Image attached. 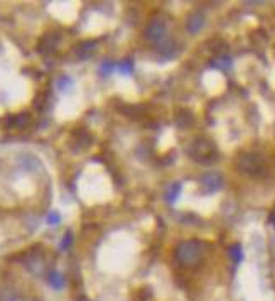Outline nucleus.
<instances>
[{
    "mask_svg": "<svg viewBox=\"0 0 275 301\" xmlns=\"http://www.w3.org/2000/svg\"><path fill=\"white\" fill-rule=\"evenodd\" d=\"M235 166L240 173L248 174L252 178H260L267 174L265 157L259 152H242L236 157Z\"/></svg>",
    "mask_w": 275,
    "mask_h": 301,
    "instance_id": "nucleus-2",
    "label": "nucleus"
},
{
    "mask_svg": "<svg viewBox=\"0 0 275 301\" xmlns=\"http://www.w3.org/2000/svg\"><path fill=\"white\" fill-rule=\"evenodd\" d=\"M166 33H167L166 20L162 17H154L147 24V27H145V39L151 41V43H161L166 37Z\"/></svg>",
    "mask_w": 275,
    "mask_h": 301,
    "instance_id": "nucleus-4",
    "label": "nucleus"
},
{
    "mask_svg": "<svg viewBox=\"0 0 275 301\" xmlns=\"http://www.w3.org/2000/svg\"><path fill=\"white\" fill-rule=\"evenodd\" d=\"M211 68H218V69H229L231 68V58L229 56H216V58L211 59Z\"/></svg>",
    "mask_w": 275,
    "mask_h": 301,
    "instance_id": "nucleus-9",
    "label": "nucleus"
},
{
    "mask_svg": "<svg viewBox=\"0 0 275 301\" xmlns=\"http://www.w3.org/2000/svg\"><path fill=\"white\" fill-rule=\"evenodd\" d=\"M201 186H203L204 193H214V191L223 188V176L220 173H206L201 176Z\"/></svg>",
    "mask_w": 275,
    "mask_h": 301,
    "instance_id": "nucleus-5",
    "label": "nucleus"
},
{
    "mask_svg": "<svg viewBox=\"0 0 275 301\" xmlns=\"http://www.w3.org/2000/svg\"><path fill=\"white\" fill-rule=\"evenodd\" d=\"M269 222L275 227V208L272 210V212H270V215H269Z\"/></svg>",
    "mask_w": 275,
    "mask_h": 301,
    "instance_id": "nucleus-14",
    "label": "nucleus"
},
{
    "mask_svg": "<svg viewBox=\"0 0 275 301\" xmlns=\"http://www.w3.org/2000/svg\"><path fill=\"white\" fill-rule=\"evenodd\" d=\"M118 68H120V71L123 73V75H128V73L132 71V68H134V61H132V59H125V61L118 63Z\"/></svg>",
    "mask_w": 275,
    "mask_h": 301,
    "instance_id": "nucleus-13",
    "label": "nucleus"
},
{
    "mask_svg": "<svg viewBox=\"0 0 275 301\" xmlns=\"http://www.w3.org/2000/svg\"><path fill=\"white\" fill-rule=\"evenodd\" d=\"M204 16L201 12H193L186 20V27L189 31V34H198L204 27Z\"/></svg>",
    "mask_w": 275,
    "mask_h": 301,
    "instance_id": "nucleus-7",
    "label": "nucleus"
},
{
    "mask_svg": "<svg viewBox=\"0 0 275 301\" xmlns=\"http://www.w3.org/2000/svg\"><path fill=\"white\" fill-rule=\"evenodd\" d=\"M47 281H49L56 289H59L62 284H64V279H62V276L61 274H56V272H51L49 278H47Z\"/></svg>",
    "mask_w": 275,
    "mask_h": 301,
    "instance_id": "nucleus-12",
    "label": "nucleus"
},
{
    "mask_svg": "<svg viewBox=\"0 0 275 301\" xmlns=\"http://www.w3.org/2000/svg\"><path fill=\"white\" fill-rule=\"evenodd\" d=\"M181 188H183V184H181V183H174V184H170L169 191H167V201H169V203H174V201H176V200H177V197H179Z\"/></svg>",
    "mask_w": 275,
    "mask_h": 301,
    "instance_id": "nucleus-11",
    "label": "nucleus"
},
{
    "mask_svg": "<svg viewBox=\"0 0 275 301\" xmlns=\"http://www.w3.org/2000/svg\"><path fill=\"white\" fill-rule=\"evenodd\" d=\"M174 120H176V125L181 129H187L194 124V114L187 108H179L176 110V115H174Z\"/></svg>",
    "mask_w": 275,
    "mask_h": 301,
    "instance_id": "nucleus-6",
    "label": "nucleus"
},
{
    "mask_svg": "<svg viewBox=\"0 0 275 301\" xmlns=\"http://www.w3.org/2000/svg\"><path fill=\"white\" fill-rule=\"evenodd\" d=\"M228 255L231 257V261L235 262V264H240V262L243 261L242 246H240V244H233V246H229L228 247Z\"/></svg>",
    "mask_w": 275,
    "mask_h": 301,
    "instance_id": "nucleus-10",
    "label": "nucleus"
},
{
    "mask_svg": "<svg viewBox=\"0 0 275 301\" xmlns=\"http://www.w3.org/2000/svg\"><path fill=\"white\" fill-rule=\"evenodd\" d=\"M204 255H206V244L191 239L177 244L174 251V261L184 269H196L203 264Z\"/></svg>",
    "mask_w": 275,
    "mask_h": 301,
    "instance_id": "nucleus-1",
    "label": "nucleus"
},
{
    "mask_svg": "<svg viewBox=\"0 0 275 301\" xmlns=\"http://www.w3.org/2000/svg\"><path fill=\"white\" fill-rule=\"evenodd\" d=\"M157 51H159V54L164 56V58H172V56H176V52H177V46L174 41H166V43L159 44Z\"/></svg>",
    "mask_w": 275,
    "mask_h": 301,
    "instance_id": "nucleus-8",
    "label": "nucleus"
},
{
    "mask_svg": "<svg viewBox=\"0 0 275 301\" xmlns=\"http://www.w3.org/2000/svg\"><path fill=\"white\" fill-rule=\"evenodd\" d=\"M187 156L199 164H214L220 157L216 146L210 139H194L187 148Z\"/></svg>",
    "mask_w": 275,
    "mask_h": 301,
    "instance_id": "nucleus-3",
    "label": "nucleus"
}]
</instances>
